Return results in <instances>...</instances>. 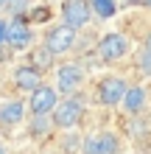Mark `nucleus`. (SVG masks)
<instances>
[{
  "label": "nucleus",
  "mask_w": 151,
  "mask_h": 154,
  "mask_svg": "<svg viewBox=\"0 0 151 154\" xmlns=\"http://www.w3.org/2000/svg\"><path fill=\"white\" fill-rule=\"evenodd\" d=\"M118 151H120V140L109 132L92 134L84 140V154H118Z\"/></svg>",
  "instance_id": "nucleus-7"
},
{
  "label": "nucleus",
  "mask_w": 151,
  "mask_h": 154,
  "mask_svg": "<svg viewBox=\"0 0 151 154\" xmlns=\"http://www.w3.org/2000/svg\"><path fill=\"white\" fill-rule=\"evenodd\" d=\"M73 42H76V28H70L67 23H62V25H53V28L48 31L45 48L53 53V56H59V53H67L70 48H73Z\"/></svg>",
  "instance_id": "nucleus-5"
},
{
  "label": "nucleus",
  "mask_w": 151,
  "mask_h": 154,
  "mask_svg": "<svg viewBox=\"0 0 151 154\" xmlns=\"http://www.w3.org/2000/svg\"><path fill=\"white\" fill-rule=\"evenodd\" d=\"M14 79H17V87H20V90H28V93H31V90H37V87L42 84V81H39V70L34 67V65L20 67V70L14 73Z\"/></svg>",
  "instance_id": "nucleus-11"
},
{
  "label": "nucleus",
  "mask_w": 151,
  "mask_h": 154,
  "mask_svg": "<svg viewBox=\"0 0 151 154\" xmlns=\"http://www.w3.org/2000/svg\"><path fill=\"white\" fill-rule=\"evenodd\" d=\"M56 104H59V93L53 87L39 84L37 90H31V112L34 115H48L56 109Z\"/></svg>",
  "instance_id": "nucleus-6"
},
{
  "label": "nucleus",
  "mask_w": 151,
  "mask_h": 154,
  "mask_svg": "<svg viewBox=\"0 0 151 154\" xmlns=\"http://www.w3.org/2000/svg\"><path fill=\"white\" fill-rule=\"evenodd\" d=\"M143 51H146V53H151V31L146 34V39H143Z\"/></svg>",
  "instance_id": "nucleus-15"
},
{
  "label": "nucleus",
  "mask_w": 151,
  "mask_h": 154,
  "mask_svg": "<svg viewBox=\"0 0 151 154\" xmlns=\"http://www.w3.org/2000/svg\"><path fill=\"white\" fill-rule=\"evenodd\" d=\"M131 53V45H129V39L123 37V34H106V37H101V42H98V56L106 62V65H118V62H123Z\"/></svg>",
  "instance_id": "nucleus-1"
},
{
  "label": "nucleus",
  "mask_w": 151,
  "mask_h": 154,
  "mask_svg": "<svg viewBox=\"0 0 151 154\" xmlns=\"http://www.w3.org/2000/svg\"><path fill=\"white\" fill-rule=\"evenodd\" d=\"M126 90H129V84L120 76H104L98 81V87H95V98L104 106H118L123 101V95H126Z\"/></svg>",
  "instance_id": "nucleus-2"
},
{
  "label": "nucleus",
  "mask_w": 151,
  "mask_h": 154,
  "mask_svg": "<svg viewBox=\"0 0 151 154\" xmlns=\"http://www.w3.org/2000/svg\"><path fill=\"white\" fill-rule=\"evenodd\" d=\"M6 42L14 45V48H25L31 42V25L23 20V17H14L6 28Z\"/></svg>",
  "instance_id": "nucleus-9"
},
{
  "label": "nucleus",
  "mask_w": 151,
  "mask_h": 154,
  "mask_svg": "<svg viewBox=\"0 0 151 154\" xmlns=\"http://www.w3.org/2000/svg\"><path fill=\"white\" fill-rule=\"evenodd\" d=\"M8 3H14V0H8Z\"/></svg>",
  "instance_id": "nucleus-19"
},
{
  "label": "nucleus",
  "mask_w": 151,
  "mask_h": 154,
  "mask_svg": "<svg viewBox=\"0 0 151 154\" xmlns=\"http://www.w3.org/2000/svg\"><path fill=\"white\" fill-rule=\"evenodd\" d=\"M6 28H8V23H3V20H0V45L6 42Z\"/></svg>",
  "instance_id": "nucleus-14"
},
{
  "label": "nucleus",
  "mask_w": 151,
  "mask_h": 154,
  "mask_svg": "<svg viewBox=\"0 0 151 154\" xmlns=\"http://www.w3.org/2000/svg\"><path fill=\"white\" fill-rule=\"evenodd\" d=\"M81 81H84V70L78 65H62L56 70V87L62 93H76L81 87Z\"/></svg>",
  "instance_id": "nucleus-8"
},
{
  "label": "nucleus",
  "mask_w": 151,
  "mask_h": 154,
  "mask_svg": "<svg viewBox=\"0 0 151 154\" xmlns=\"http://www.w3.org/2000/svg\"><path fill=\"white\" fill-rule=\"evenodd\" d=\"M92 17V6L90 0H65L62 3V20H65L70 28H84Z\"/></svg>",
  "instance_id": "nucleus-4"
},
{
  "label": "nucleus",
  "mask_w": 151,
  "mask_h": 154,
  "mask_svg": "<svg viewBox=\"0 0 151 154\" xmlns=\"http://www.w3.org/2000/svg\"><path fill=\"white\" fill-rule=\"evenodd\" d=\"M0 154H6V149H3V146H0Z\"/></svg>",
  "instance_id": "nucleus-17"
},
{
  "label": "nucleus",
  "mask_w": 151,
  "mask_h": 154,
  "mask_svg": "<svg viewBox=\"0 0 151 154\" xmlns=\"http://www.w3.org/2000/svg\"><path fill=\"white\" fill-rule=\"evenodd\" d=\"M0 6H6V0H0Z\"/></svg>",
  "instance_id": "nucleus-18"
},
{
  "label": "nucleus",
  "mask_w": 151,
  "mask_h": 154,
  "mask_svg": "<svg viewBox=\"0 0 151 154\" xmlns=\"http://www.w3.org/2000/svg\"><path fill=\"white\" fill-rule=\"evenodd\" d=\"M90 6L98 17H112L115 14V0H90Z\"/></svg>",
  "instance_id": "nucleus-13"
},
{
  "label": "nucleus",
  "mask_w": 151,
  "mask_h": 154,
  "mask_svg": "<svg viewBox=\"0 0 151 154\" xmlns=\"http://www.w3.org/2000/svg\"><path fill=\"white\" fill-rule=\"evenodd\" d=\"M23 115H25L23 101L3 104V106H0V126H14V123H20V121H23Z\"/></svg>",
  "instance_id": "nucleus-12"
},
{
  "label": "nucleus",
  "mask_w": 151,
  "mask_h": 154,
  "mask_svg": "<svg viewBox=\"0 0 151 154\" xmlns=\"http://www.w3.org/2000/svg\"><path fill=\"white\" fill-rule=\"evenodd\" d=\"M120 104H123V109L129 115H140L146 109V104H148V90L146 87H129Z\"/></svg>",
  "instance_id": "nucleus-10"
},
{
  "label": "nucleus",
  "mask_w": 151,
  "mask_h": 154,
  "mask_svg": "<svg viewBox=\"0 0 151 154\" xmlns=\"http://www.w3.org/2000/svg\"><path fill=\"white\" fill-rule=\"evenodd\" d=\"M84 118V104L78 98H65L62 104H56L53 109V123L59 129H73V126Z\"/></svg>",
  "instance_id": "nucleus-3"
},
{
  "label": "nucleus",
  "mask_w": 151,
  "mask_h": 154,
  "mask_svg": "<svg viewBox=\"0 0 151 154\" xmlns=\"http://www.w3.org/2000/svg\"><path fill=\"white\" fill-rule=\"evenodd\" d=\"M143 6H148V8H151V0H143Z\"/></svg>",
  "instance_id": "nucleus-16"
}]
</instances>
